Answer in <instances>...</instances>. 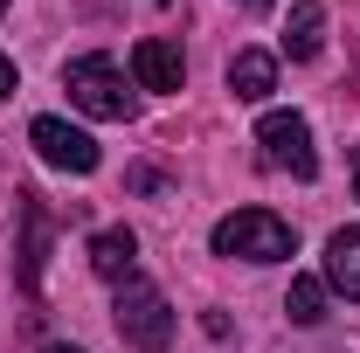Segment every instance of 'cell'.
I'll return each mask as SVG.
<instances>
[{"mask_svg":"<svg viewBox=\"0 0 360 353\" xmlns=\"http://www.w3.org/2000/svg\"><path fill=\"white\" fill-rule=\"evenodd\" d=\"M229 90H236V104H264L270 90H277V56H270V49H236Z\"/></svg>","mask_w":360,"mask_h":353,"instance_id":"8","label":"cell"},{"mask_svg":"<svg viewBox=\"0 0 360 353\" xmlns=\"http://www.w3.org/2000/svg\"><path fill=\"white\" fill-rule=\"evenodd\" d=\"M7 90H14V63L0 56V97H7Z\"/></svg>","mask_w":360,"mask_h":353,"instance_id":"13","label":"cell"},{"mask_svg":"<svg viewBox=\"0 0 360 353\" xmlns=\"http://www.w3.org/2000/svg\"><path fill=\"white\" fill-rule=\"evenodd\" d=\"M63 90H70V104L84 111V118H132V90H125V70L111 63V56H77L70 70H63Z\"/></svg>","mask_w":360,"mask_h":353,"instance_id":"3","label":"cell"},{"mask_svg":"<svg viewBox=\"0 0 360 353\" xmlns=\"http://www.w3.org/2000/svg\"><path fill=\"white\" fill-rule=\"evenodd\" d=\"M243 7H277V0H243Z\"/></svg>","mask_w":360,"mask_h":353,"instance_id":"16","label":"cell"},{"mask_svg":"<svg viewBox=\"0 0 360 353\" xmlns=\"http://www.w3.org/2000/svg\"><path fill=\"white\" fill-rule=\"evenodd\" d=\"M0 14H7V0H0Z\"/></svg>","mask_w":360,"mask_h":353,"instance_id":"17","label":"cell"},{"mask_svg":"<svg viewBox=\"0 0 360 353\" xmlns=\"http://www.w3.org/2000/svg\"><path fill=\"white\" fill-rule=\"evenodd\" d=\"M257 146H264V167H277V174H298V180H312V174H319L312 125H305L298 111H264V125H257Z\"/></svg>","mask_w":360,"mask_h":353,"instance_id":"4","label":"cell"},{"mask_svg":"<svg viewBox=\"0 0 360 353\" xmlns=\"http://www.w3.org/2000/svg\"><path fill=\"white\" fill-rule=\"evenodd\" d=\"M111 319H118V340H132L139 353L174 347V305H167V291H160V284H146L139 270L118 284V298H111Z\"/></svg>","mask_w":360,"mask_h":353,"instance_id":"2","label":"cell"},{"mask_svg":"<svg viewBox=\"0 0 360 353\" xmlns=\"http://www.w3.org/2000/svg\"><path fill=\"white\" fill-rule=\"evenodd\" d=\"M326 291H340V298L360 305V222L333 229V243H326Z\"/></svg>","mask_w":360,"mask_h":353,"instance_id":"9","label":"cell"},{"mask_svg":"<svg viewBox=\"0 0 360 353\" xmlns=\"http://www.w3.org/2000/svg\"><path fill=\"white\" fill-rule=\"evenodd\" d=\"M28 146L42 153L56 174H97V139L77 132L70 118H35V125H28Z\"/></svg>","mask_w":360,"mask_h":353,"instance_id":"5","label":"cell"},{"mask_svg":"<svg viewBox=\"0 0 360 353\" xmlns=\"http://www.w3.org/2000/svg\"><path fill=\"white\" fill-rule=\"evenodd\" d=\"M132 77H139V90H180L187 63H180V49L167 42V35H146V42L132 49Z\"/></svg>","mask_w":360,"mask_h":353,"instance_id":"6","label":"cell"},{"mask_svg":"<svg viewBox=\"0 0 360 353\" xmlns=\"http://www.w3.org/2000/svg\"><path fill=\"white\" fill-rule=\"evenodd\" d=\"M21 222H28V243H21V284L42 291V257H49V215L35 194H21Z\"/></svg>","mask_w":360,"mask_h":353,"instance_id":"11","label":"cell"},{"mask_svg":"<svg viewBox=\"0 0 360 353\" xmlns=\"http://www.w3.org/2000/svg\"><path fill=\"white\" fill-rule=\"evenodd\" d=\"M284 312H291V326H319L326 319V277H291Z\"/></svg>","mask_w":360,"mask_h":353,"instance_id":"12","label":"cell"},{"mask_svg":"<svg viewBox=\"0 0 360 353\" xmlns=\"http://www.w3.org/2000/svg\"><path fill=\"white\" fill-rule=\"evenodd\" d=\"M90 270H97L104 284H125L139 270V236L132 229H97V236H90Z\"/></svg>","mask_w":360,"mask_h":353,"instance_id":"7","label":"cell"},{"mask_svg":"<svg viewBox=\"0 0 360 353\" xmlns=\"http://www.w3.org/2000/svg\"><path fill=\"white\" fill-rule=\"evenodd\" d=\"M42 353H84V347H63V340H49V347Z\"/></svg>","mask_w":360,"mask_h":353,"instance_id":"14","label":"cell"},{"mask_svg":"<svg viewBox=\"0 0 360 353\" xmlns=\"http://www.w3.org/2000/svg\"><path fill=\"white\" fill-rule=\"evenodd\" d=\"M319 49H326V7L319 0H298L291 7V28H284V56L291 63H312Z\"/></svg>","mask_w":360,"mask_h":353,"instance_id":"10","label":"cell"},{"mask_svg":"<svg viewBox=\"0 0 360 353\" xmlns=\"http://www.w3.org/2000/svg\"><path fill=\"white\" fill-rule=\"evenodd\" d=\"M208 243H215V257H229V264H284L298 250L291 222L270 215V208H236V215H222Z\"/></svg>","mask_w":360,"mask_h":353,"instance_id":"1","label":"cell"},{"mask_svg":"<svg viewBox=\"0 0 360 353\" xmlns=\"http://www.w3.org/2000/svg\"><path fill=\"white\" fill-rule=\"evenodd\" d=\"M354 194H360V146H354Z\"/></svg>","mask_w":360,"mask_h":353,"instance_id":"15","label":"cell"}]
</instances>
